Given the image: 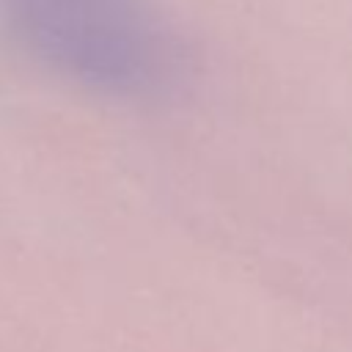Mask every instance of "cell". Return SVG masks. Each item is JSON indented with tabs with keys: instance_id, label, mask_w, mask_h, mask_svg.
<instances>
[{
	"instance_id": "cell-1",
	"label": "cell",
	"mask_w": 352,
	"mask_h": 352,
	"mask_svg": "<svg viewBox=\"0 0 352 352\" xmlns=\"http://www.w3.org/2000/svg\"><path fill=\"white\" fill-rule=\"evenodd\" d=\"M0 16L38 60L104 94H154L176 74L170 30L143 0H0Z\"/></svg>"
}]
</instances>
